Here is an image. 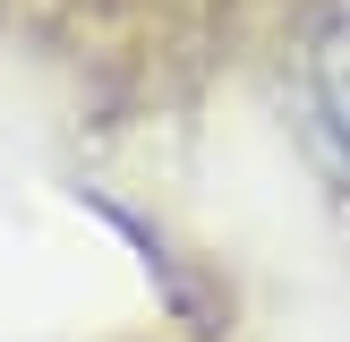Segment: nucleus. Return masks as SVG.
I'll list each match as a JSON object with an SVG mask.
<instances>
[{
	"mask_svg": "<svg viewBox=\"0 0 350 342\" xmlns=\"http://www.w3.org/2000/svg\"><path fill=\"white\" fill-rule=\"evenodd\" d=\"M325 103H334V111H342V129H350V34L325 51Z\"/></svg>",
	"mask_w": 350,
	"mask_h": 342,
	"instance_id": "1",
	"label": "nucleus"
}]
</instances>
